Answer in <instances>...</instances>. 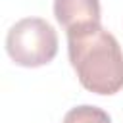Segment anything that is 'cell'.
I'll use <instances>...</instances> for the list:
<instances>
[{
	"label": "cell",
	"mask_w": 123,
	"mask_h": 123,
	"mask_svg": "<svg viewBox=\"0 0 123 123\" xmlns=\"http://www.w3.org/2000/svg\"><path fill=\"white\" fill-rule=\"evenodd\" d=\"M6 52L19 67H42L58 54V33L42 17H23L10 27Z\"/></svg>",
	"instance_id": "cell-2"
},
{
	"label": "cell",
	"mask_w": 123,
	"mask_h": 123,
	"mask_svg": "<svg viewBox=\"0 0 123 123\" xmlns=\"http://www.w3.org/2000/svg\"><path fill=\"white\" fill-rule=\"evenodd\" d=\"M62 123H111V117L98 106L83 104L71 108L63 115Z\"/></svg>",
	"instance_id": "cell-4"
},
{
	"label": "cell",
	"mask_w": 123,
	"mask_h": 123,
	"mask_svg": "<svg viewBox=\"0 0 123 123\" xmlns=\"http://www.w3.org/2000/svg\"><path fill=\"white\" fill-rule=\"evenodd\" d=\"M54 17L67 31L100 25V0H54Z\"/></svg>",
	"instance_id": "cell-3"
},
{
	"label": "cell",
	"mask_w": 123,
	"mask_h": 123,
	"mask_svg": "<svg viewBox=\"0 0 123 123\" xmlns=\"http://www.w3.org/2000/svg\"><path fill=\"white\" fill-rule=\"evenodd\" d=\"M67 54L81 86L88 92L111 96L123 88V50L102 23L67 31Z\"/></svg>",
	"instance_id": "cell-1"
}]
</instances>
